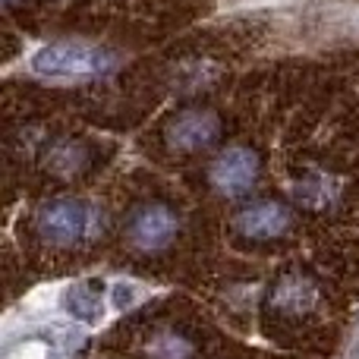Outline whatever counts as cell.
Returning a JSON list of instances; mask_svg holds the SVG:
<instances>
[{"label": "cell", "instance_id": "obj_11", "mask_svg": "<svg viewBox=\"0 0 359 359\" xmlns=\"http://www.w3.org/2000/svg\"><path fill=\"white\" fill-rule=\"evenodd\" d=\"M293 196H297L306 208H325V205L334 198V192H331V186H328L325 177H309L293 189Z\"/></svg>", "mask_w": 359, "mask_h": 359}, {"label": "cell", "instance_id": "obj_12", "mask_svg": "<svg viewBox=\"0 0 359 359\" xmlns=\"http://www.w3.org/2000/svg\"><path fill=\"white\" fill-rule=\"evenodd\" d=\"M107 297H111L114 312H126V309H133V306L142 299V287H139L136 280H117Z\"/></svg>", "mask_w": 359, "mask_h": 359}, {"label": "cell", "instance_id": "obj_6", "mask_svg": "<svg viewBox=\"0 0 359 359\" xmlns=\"http://www.w3.org/2000/svg\"><path fill=\"white\" fill-rule=\"evenodd\" d=\"M233 227L243 240H252V243L278 240V236H284L293 227V211L287 205L274 202V198H259V202L236 211Z\"/></svg>", "mask_w": 359, "mask_h": 359}, {"label": "cell", "instance_id": "obj_7", "mask_svg": "<svg viewBox=\"0 0 359 359\" xmlns=\"http://www.w3.org/2000/svg\"><path fill=\"white\" fill-rule=\"evenodd\" d=\"M271 309L280 312V316L299 318L306 312L316 309L318 303V287L312 284L306 274H284L278 284L271 287Z\"/></svg>", "mask_w": 359, "mask_h": 359}, {"label": "cell", "instance_id": "obj_4", "mask_svg": "<svg viewBox=\"0 0 359 359\" xmlns=\"http://www.w3.org/2000/svg\"><path fill=\"white\" fill-rule=\"evenodd\" d=\"M180 233V215L164 202H145L126 221V243L142 255H158L174 246Z\"/></svg>", "mask_w": 359, "mask_h": 359}, {"label": "cell", "instance_id": "obj_5", "mask_svg": "<svg viewBox=\"0 0 359 359\" xmlns=\"http://www.w3.org/2000/svg\"><path fill=\"white\" fill-rule=\"evenodd\" d=\"M221 117L211 107H183L164 126V142L177 155H196V151L211 149L221 139Z\"/></svg>", "mask_w": 359, "mask_h": 359}, {"label": "cell", "instance_id": "obj_14", "mask_svg": "<svg viewBox=\"0 0 359 359\" xmlns=\"http://www.w3.org/2000/svg\"><path fill=\"white\" fill-rule=\"evenodd\" d=\"M16 4H22V0H4V6H16Z\"/></svg>", "mask_w": 359, "mask_h": 359}, {"label": "cell", "instance_id": "obj_10", "mask_svg": "<svg viewBox=\"0 0 359 359\" xmlns=\"http://www.w3.org/2000/svg\"><path fill=\"white\" fill-rule=\"evenodd\" d=\"M145 356L149 359H192L196 347H192L189 337H183L180 331L161 328L145 341Z\"/></svg>", "mask_w": 359, "mask_h": 359}, {"label": "cell", "instance_id": "obj_3", "mask_svg": "<svg viewBox=\"0 0 359 359\" xmlns=\"http://www.w3.org/2000/svg\"><path fill=\"white\" fill-rule=\"evenodd\" d=\"M262 177L259 151L249 145H227L208 164V186L224 198H240L255 189Z\"/></svg>", "mask_w": 359, "mask_h": 359}, {"label": "cell", "instance_id": "obj_9", "mask_svg": "<svg viewBox=\"0 0 359 359\" xmlns=\"http://www.w3.org/2000/svg\"><path fill=\"white\" fill-rule=\"evenodd\" d=\"M86 164H88V149L82 142H76V139H60L44 155V170L60 180H73L76 174L86 170Z\"/></svg>", "mask_w": 359, "mask_h": 359}, {"label": "cell", "instance_id": "obj_8", "mask_svg": "<svg viewBox=\"0 0 359 359\" xmlns=\"http://www.w3.org/2000/svg\"><path fill=\"white\" fill-rule=\"evenodd\" d=\"M101 306H104V284L101 280H79L63 293V309L79 322H98Z\"/></svg>", "mask_w": 359, "mask_h": 359}, {"label": "cell", "instance_id": "obj_13", "mask_svg": "<svg viewBox=\"0 0 359 359\" xmlns=\"http://www.w3.org/2000/svg\"><path fill=\"white\" fill-rule=\"evenodd\" d=\"M6 359H48V347H44L41 341H29V344H22V347L10 350Z\"/></svg>", "mask_w": 359, "mask_h": 359}, {"label": "cell", "instance_id": "obj_1", "mask_svg": "<svg viewBox=\"0 0 359 359\" xmlns=\"http://www.w3.org/2000/svg\"><path fill=\"white\" fill-rule=\"evenodd\" d=\"M35 233L44 246L54 249H76L86 246L88 240H95L101 230V215L95 205H88L86 198H48L38 205L35 211Z\"/></svg>", "mask_w": 359, "mask_h": 359}, {"label": "cell", "instance_id": "obj_2", "mask_svg": "<svg viewBox=\"0 0 359 359\" xmlns=\"http://www.w3.org/2000/svg\"><path fill=\"white\" fill-rule=\"evenodd\" d=\"M111 63V50L88 41H54L38 48L32 57V69L48 79H92L107 73Z\"/></svg>", "mask_w": 359, "mask_h": 359}]
</instances>
